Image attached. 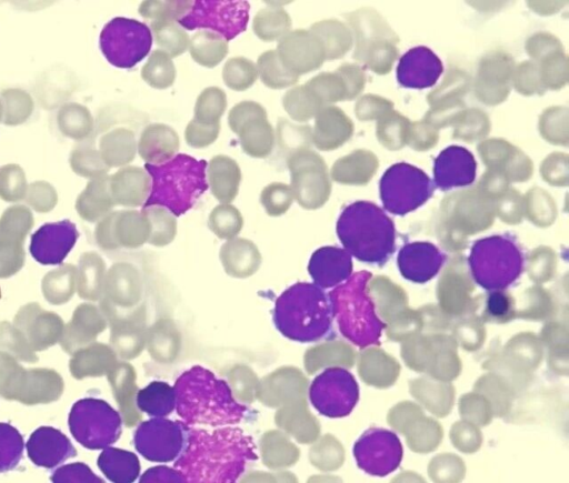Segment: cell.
<instances>
[{
	"label": "cell",
	"instance_id": "cell-1",
	"mask_svg": "<svg viewBox=\"0 0 569 483\" xmlns=\"http://www.w3.org/2000/svg\"><path fill=\"white\" fill-rule=\"evenodd\" d=\"M257 460L256 443L242 429L227 425L207 431L191 426L173 467L186 482L231 483L238 481L247 465Z\"/></svg>",
	"mask_w": 569,
	"mask_h": 483
},
{
	"label": "cell",
	"instance_id": "cell-2",
	"mask_svg": "<svg viewBox=\"0 0 569 483\" xmlns=\"http://www.w3.org/2000/svg\"><path fill=\"white\" fill-rule=\"evenodd\" d=\"M176 411L189 427L236 425L248 409L236 401L229 384L201 365L182 372L173 385Z\"/></svg>",
	"mask_w": 569,
	"mask_h": 483
},
{
	"label": "cell",
	"instance_id": "cell-3",
	"mask_svg": "<svg viewBox=\"0 0 569 483\" xmlns=\"http://www.w3.org/2000/svg\"><path fill=\"white\" fill-rule=\"evenodd\" d=\"M336 230L343 249L361 262L382 264L396 248L393 222L382 209L368 201L347 205Z\"/></svg>",
	"mask_w": 569,
	"mask_h": 483
},
{
	"label": "cell",
	"instance_id": "cell-4",
	"mask_svg": "<svg viewBox=\"0 0 569 483\" xmlns=\"http://www.w3.org/2000/svg\"><path fill=\"white\" fill-rule=\"evenodd\" d=\"M331 322L329 298L315 283H295L274 302L273 323L277 330L291 341H318L328 334Z\"/></svg>",
	"mask_w": 569,
	"mask_h": 483
},
{
	"label": "cell",
	"instance_id": "cell-5",
	"mask_svg": "<svg viewBox=\"0 0 569 483\" xmlns=\"http://www.w3.org/2000/svg\"><path fill=\"white\" fill-rule=\"evenodd\" d=\"M207 161L177 153L161 164H144L151 178L149 197L142 208L163 207L174 217L189 211L208 189Z\"/></svg>",
	"mask_w": 569,
	"mask_h": 483
},
{
	"label": "cell",
	"instance_id": "cell-6",
	"mask_svg": "<svg viewBox=\"0 0 569 483\" xmlns=\"http://www.w3.org/2000/svg\"><path fill=\"white\" fill-rule=\"evenodd\" d=\"M370 278L368 271L353 273L328 294L340 333L359 348L379 344L385 328L368 294Z\"/></svg>",
	"mask_w": 569,
	"mask_h": 483
},
{
	"label": "cell",
	"instance_id": "cell-7",
	"mask_svg": "<svg viewBox=\"0 0 569 483\" xmlns=\"http://www.w3.org/2000/svg\"><path fill=\"white\" fill-rule=\"evenodd\" d=\"M473 280L486 290H505L522 272L523 255L517 243L503 235H491L473 243L468 258Z\"/></svg>",
	"mask_w": 569,
	"mask_h": 483
},
{
	"label": "cell",
	"instance_id": "cell-8",
	"mask_svg": "<svg viewBox=\"0 0 569 483\" xmlns=\"http://www.w3.org/2000/svg\"><path fill=\"white\" fill-rule=\"evenodd\" d=\"M68 425L73 439L89 450H103L121 435L120 414L106 401L94 398L78 400L71 407Z\"/></svg>",
	"mask_w": 569,
	"mask_h": 483
},
{
	"label": "cell",
	"instance_id": "cell-9",
	"mask_svg": "<svg viewBox=\"0 0 569 483\" xmlns=\"http://www.w3.org/2000/svg\"><path fill=\"white\" fill-rule=\"evenodd\" d=\"M379 190L383 208L392 214L405 215L428 201L433 184L422 170L399 162L385 171Z\"/></svg>",
	"mask_w": 569,
	"mask_h": 483
},
{
	"label": "cell",
	"instance_id": "cell-10",
	"mask_svg": "<svg viewBox=\"0 0 569 483\" xmlns=\"http://www.w3.org/2000/svg\"><path fill=\"white\" fill-rule=\"evenodd\" d=\"M99 43L109 63L130 69L150 52L152 33L141 21L117 17L101 30Z\"/></svg>",
	"mask_w": 569,
	"mask_h": 483
},
{
	"label": "cell",
	"instance_id": "cell-11",
	"mask_svg": "<svg viewBox=\"0 0 569 483\" xmlns=\"http://www.w3.org/2000/svg\"><path fill=\"white\" fill-rule=\"evenodd\" d=\"M250 4L236 0H196L190 11L177 21L183 29H208L232 40L247 29Z\"/></svg>",
	"mask_w": 569,
	"mask_h": 483
},
{
	"label": "cell",
	"instance_id": "cell-12",
	"mask_svg": "<svg viewBox=\"0 0 569 483\" xmlns=\"http://www.w3.org/2000/svg\"><path fill=\"white\" fill-rule=\"evenodd\" d=\"M309 399L321 415L343 417L351 413L358 402V383L346 369L328 368L313 379Z\"/></svg>",
	"mask_w": 569,
	"mask_h": 483
},
{
	"label": "cell",
	"instance_id": "cell-13",
	"mask_svg": "<svg viewBox=\"0 0 569 483\" xmlns=\"http://www.w3.org/2000/svg\"><path fill=\"white\" fill-rule=\"evenodd\" d=\"M189 426L182 421L152 417L134 431L133 444L146 460L157 463L174 461L183 451Z\"/></svg>",
	"mask_w": 569,
	"mask_h": 483
},
{
	"label": "cell",
	"instance_id": "cell-14",
	"mask_svg": "<svg viewBox=\"0 0 569 483\" xmlns=\"http://www.w3.org/2000/svg\"><path fill=\"white\" fill-rule=\"evenodd\" d=\"M228 123L238 134L244 153L253 158H266L271 153L274 132L260 103L251 100L237 103L229 111Z\"/></svg>",
	"mask_w": 569,
	"mask_h": 483
},
{
	"label": "cell",
	"instance_id": "cell-15",
	"mask_svg": "<svg viewBox=\"0 0 569 483\" xmlns=\"http://www.w3.org/2000/svg\"><path fill=\"white\" fill-rule=\"evenodd\" d=\"M353 456L363 472L386 476L400 465L402 445L396 433L386 429H369L355 443Z\"/></svg>",
	"mask_w": 569,
	"mask_h": 483
},
{
	"label": "cell",
	"instance_id": "cell-16",
	"mask_svg": "<svg viewBox=\"0 0 569 483\" xmlns=\"http://www.w3.org/2000/svg\"><path fill=\"white\" fill-rule=\"evenodd\" d=\"M320 159L311 151L299 149L289 154L290 188L293 199L306 209L319 207L326 197V179Z\"/></svg>",
	"mask_w": 569,
	"mask_h": 483
},
{
	"label": "cell",
	"instance_id": "cell-17",
	"mask_svg": "<svg viewBox=\"0 0 569 483\" xmlns=\"http://www.w3.org/2000/svg\"><path fill=\"white\" fill-rule=\"evenodd\" d=\"M78 237L76 225L69 220L43 224L31 237L30 253L41 264H60Z\"/></svg>",
	"mask_w": 569,
	"mask_h": 483
},
{
	"label": "cell",
	"instance_id": "cell-18",
	"mask_svg": "<svg viewBox=\"0 0 569 483\" xmlns=\"http://www.w3.org/2000/svg\"><path fill=\"white\" fill-rule=\"evenodd\" d=\"M281 63L299 76L318 68L322 62L319 40L306 30H292L282 37L276 49Z\"/></svg>",
	"mask_w": 569,
	"mask_h": 483
},
{
	"label": "cell",
	"instance_id": "cell-19",
	"mask_svg": "<svg viewBox=\"0 0 569 483\" xmlns=\"http://www.w3.org/2000/svg\"><path fill=\"white\" fill-rule=\"evenodd\" d=\"M476 160L459 145L442 150L433 163V182L441 190L470 185L476 178Z\"/></svg>",
	"mask_w": 569,
	"mask_h": 483
},
{
	"label": "cell",
	"instance_id": "cell-20",
	"mask_svg": "<svg viewBox=\"0 0 569 483\" xmlns=\"http://www.w3.org/2000/svg\"><path fill=\"white\" fill-rule=\"evenodd\" d=\"M28 457L40 467L52 469L77 455L71 441L58 429L40 426L26 444Z\"/></svg>",
	"mask_w": 569,
	"mask_h": 483
},
{
	"label": "cell",
	"instance_id": "cell-21",
	"mask_svg": "<svg viewBox=\"0 0 569 483\" xmlns=\"http://www.w3.org/2000/svg\"><path fill=\"white\" fill-rule=\"evenodd\" d=\"M445 255L432 243L419 241L405 244L397 258L401 275L416 283L431 280L441 269Z\"/></svg>",
	"mask_w": 569,
	"mask_h": 483
},
{
	"label": "cell",
	"instance_id": "cell-22",
	"mask_svg": "<svg viewBox=\"0 0 569 483\" xmlns=\"http://www.w3.org/2000/svg\"><path fill=\"white\" fill-rule=\"evenodd\" d=\"M442 73V63L437 54L420 46L408 50L397 67V80L406 88L432 87Z\"/></svg>",
	"mask_w": 569,
	"mask_h": 483
},
{
	"label": "cell",
	"instance_id": "cell-23",
	"mask_svg": "<svg viewBox=\"0 0 569 483\" xmlns=\"http://www.w3.org/2000/svg\"><path fill=\"white\" fill-rule=\"evenodd\" d=\"M308 272L319 288H335L351 275V255L338 246H321L312 253L308 263Z\"/></svg>",
	"mask_w": 569,
	"mask_h": 483
},
{
	"label": "cell",
	"instance_id": "cell-24",
	"mask_svg": "<svg viewBox=\"0 0 569 483\" xmlns=\"http://www.w3.org/2000/svg\"><path fill=\"white\" fill-rule=\"evenodd\" d=\"M178 133L163 123L144 128L138 142V153L150 164H161L172 159L179 150Z\"/></svg>",
	"mask_w": 569,
	"mask_h": 483
},
{
	"label": "cell",
	"instance_id": "cell-25",
	"mask_svg": "<svg viewBox=\"0 0 569 483\" xmlns=\"http://www.w3.org/2000/svg\"><path fill=\"white\" fill-rule=\"evenodd\" d=\"M150 189L151 178L144 169L139 167L124 168L110 180L113 201L126 207L143 205Z\"/></svg>",
	"mask_w": 569,
	"mask_h": 483
},
{
	"label": "cell",
	"instance_id": "cell-26",
	"mask_svg": "<svg viewBox=\"0 0 569 483\" xmlns=\"http://www.w3.org/2000/svg\"><path fill=\"white\" fill-rule=\"evenodd\" d=\"M207 168V182L212 195L221 204H229L237 197L241 181L238 163L228 155L219 154L209 161Z\"/></svg>",
	"mask_w": 569,
	"mask_h": 483
},
{
	"label": "cell",
	"instance_id": "cell-27",
	"mask_svg": "<svg viewBox=\"0 0 569 483\" xmlns=\"http://www.w3.org/2000/svg\"><path fill=\"white\" fill-rule=\"evenodd\" d=\"M98 467L111 482H134L140 473L138 456L127 450L107 446L97 460Z\"/></svg>",
	"mask_w": 569,
	"mask_h": 483
},
{
	"label": "cell",
	"instance_id": "cell-28",
	"mask_svg": "<svg viewBox=\"0 0 569 483\" xmlns=\"http://www.w3.org/2000/svg\"><path fill=\"white\" fill-rule=\"evenodd\" d=\"M136 404L150 416L164 417L176 409L174 389L167 382L152 381L138 391Z\"/></svg>",
	"mask_w": 569,
	"mask_h": 483
},
{
	"label": "cell",
	"instance_id": "cell-29",
	"mask_svg": "<svg viewBox=\"0 0 569 483\" xmlns=\"http://www.w3.org/2000/svg\"><path fill=\"white\" fill-rule=\"evenodd\" d=\"M189 52L193 61L206 68L218 66L228 53L227 41L209 30L196 32L189 43Z\"/></svg>",
	"mask_w": 569,
	"mask_h": 483
},
{
	"label": "cell",
	"instance_id": "cell-30",
	"mask_svg": "<svg viewBox=\"0 0 569 483\" xmlns=\"http://www.w3.org/2000/svg\"><path fill=\"white\" fill-rule=\"evenodd\" d=\"M254 34L262 41L280 40L291 29V18L278 6L260 9L252 22Z\"/></svg>",
	"mask_w": 569,
	"mask_h": 483
},
{
	"label": "cell",
	"instance_id": "cell-31",
	"mask_svg": "<svg viewBox=\"0 0 569 483\" xmlns=\"http://www.w3.org/2000/svg\"><path fill=\"white\" fill-rule=\"evenodd\" d=\"M150 30L156 43L171 58L180 56L189 48L190 37L177 21H151Z\"/></svg>",
	"mask_w": 569,
	"mask_h": 483
},
{
	"label": "cell",
	"instance_id": "cell-32",
	"mask_svg": "<svg viewBox=\"0 0 569 483\" xmlns=\"http://www.w3.org/2000/svg\"><path fill=\"white\" fill-rule=\"evenodd\" d=\"M257 70L262 83L270 89H284L299 80V76L281 63L276 50H268L259 56Z\"/></svg>",
	"mask_w": 569,
	"mask_h": 483
},
{
	"label": "cell",
	"instance_id": "cell-33",
	"mask_svg": "<svg viewBox=\"0 0 569 483\" xmlns=\"http://www.w3.org/2000/svg\"><path fill=\"white\" fill-rule=\"evenodd\" d=\"M143 81L154 89H167L176 80V67L171 57L163 50H154L141 69Z\"/></svg>",
	"mask_w": 569,
	"mask_h": 483
},
{
	"label": "cell",
	"instance_id": "cell-34",
	"mask_svg": "<svg viewBox=\"0 0 569 483\" xmlns=\"http://www.w3.org/2000/svg\"><path fill=\"white\" fill-rule=\"evenodd\" d=\"M106 161L111 165H122L133 160L137 142L132 131L118 129L109 133L102 141Z\"/></svg>",
	"mask_w": 569,
	"mask_h": 483
},
{
	"label": "cell",
	"instance_id": "cell-35",
	"mask_svg": "<svg viewBox=\"0 0 569 483\" xmlns=\"http://www.w3.org/2000/svg\"><path fill=\"white\" fill-rule=\"evenodd\" d=\"M320 100L306 85L288 90L282 98V105L288 115L297 121L309 120L318 110Z\"/></svg>",
	"mask_w": 569,
	"mask_h": 483
},
{
	"label": "cell",
	"instance_id": "cell-36",
	"mask_svg": "<svg viewBox=\"0 0 569 483\" xmlns=\"http://www.w3.org/2000/svg\"><path fill=\"white\" fill-rule=\"evenodd\" d=\"M226 108L224 91L218 87H208L197 98L193 119L204 124L219 123Z\"/></svg>",
	"mask_w": 569,
	"mask_h": 483
},
{
	"label": "cell",
	"instance_id": "cell-37",
	"mask_svg": "<svg viewBox=\"0 0 569 483\" xmlns=\"http://www.w3.org/2000/svg\"><path fill=\"white\" fill-rule=\"evenodd\" d=\"M257 78V66L244 57L230 58L222 68V79L226 85L234 91L249 89Z\"/></svg>",
	"mask_w": 569,
	"mask_h": 483
},
{
	"label": "cell",
	"instance_id": "cell-38",
	"mask_svg": "<svg viewBox=\"0 0 569 483\" xmlns=\"http://www.w3.org/2000/svg\"><path fill=\"white\" fill-rule=\"evenodd\" d=\"M24 442L21 433L9 423H0V473L13 470L23 455Z\"/></svg>",
	"mask_w": 569,
	"mask_h": 483
},
{
	"label": "cell",
	"instance_id": "cell-39",
	"mask_svg": "<svg viewBox=\"0 0 569 483\" xmlns=\"http://www.w3.org/2000/svg\"><path fill=\"white\" fill-rule=\"evenodd\" d=\"M150 223L151 243L163 244L176 234L177 221L174 215L163 207L152 205L141 210Z\"/></svg>",
	"mask_w": 569,
	"mask_h": 483
},
{
	"label": "cell",
	"instance_id": "cell-40",
	"mask_svg": "<svg viewBox=\"0 0 569 483\" xmlns=\"http://www.w3.org/2000/svg\"><path fill=\"white\" fill-rule=\"evenodd\" d=\"M243 224L240 211L231 204H220L209 214L208 225L220 238H230L237 234Z\"/></svg>",
	"mask_w": 569,
	"mask_h": 483
},
{
	"label": "cell",
	"instance_id": "cell-41",
	"mask_svg": "<svg viewBox=\"0 0 569 483\" xmlns=\"http://www.w3.org/2000/svg\"><path fill=\"white\" fill-rule=\"evenodd\" d=\"M193 1H143L139 6V13L151 21H179L191 9Z\"/></svg>",
	"mask_w": 569,
	"mask_h": 483
},
{
	"label": "cell",
	"instance_id": "cell-42",
	"mask_svg": "<svg viewBox=\"0 0 569 483\" xmlns=\"http://www.w3.org/2000/svg\"><path fill=\"white\" fill-rule=\"evenodd\" d=\"M260 202L269 215H282L289 210L293 202V194L290 185L281 182H272L268 184L260 193Z\"/></svg>",
	"mask_w": 569,
	"mask_h": 483
},
{
	"label": "cell",
	"instance_id": "cell-43",
	"mask_svg": "<svg viewBox=\"0 0 569 483\" xmlns=\"http://www.w3.org/2000/svg\"><path fill=\"white\" fill-rule=\"evenodd\" d=\"M116 221L120 233L130 242L141 243L150 234V223L142 211L116 212Z\"/></svg>",
	"mask_w": 569,
	"mask_h": 483
},
{
	"label": "cell",
	"instance_id": "cell-44",
	"mask_svg": "<svg viewBox=\"0 0 569 483\" xmlns=\"http://www.w3.org/2000/svg\"><path fill=\"white\" fill-rule=\"evenodd\" d=\"M220 132V123L204 124L192 119L184 131L186 142L192 148H206L212 144Z\"/></svg>",
	"mask_w": 569,
	"mask_h": 483
},
{
	"label": "cell",
	"instance_id": "cell-45",
	"mask_svg": "<svg viewBox=\"0 0 569 483\" xmlns=\"http://www.w3.org/2000/svg\"><path fill=\"white\" fill-rule=\"evenodd\" d=\"M50 480L54 483L103 482V480L96 475L87 464L81 462L70 463L58 467L50 476Z\"/></svg>",
	"mask_w": 569,
	"mask_h": 483
},
{
	"label": "cell",
	"instance_id": "cell-46",
	"mask_svg": "<svg viewBox=\"0 0 569 483\" xmlns=\"http://www.w3.org/2000/svg\"><path fill=\"white\" fill-rule=\"evenodd\" d=\"M501 291L492 292L487 299V312L496 319H506L511 313V299Z\"/></svg>",
	"mask_w": 569,
	"mask_h": 483
},
{
	"label": "cell",
	"instance_id": "cell-47",
	"mask_svg": "<svg viewBox=\"0 0 569 483\" xmlns=\"http://www.w3.org/2000/svg\"><path fill=\"white\" fill-rule=\"evenodd\" d=\"M140 482H186L182 474L174 467L154 466L147 470L139 479Z\"/></svg>",
	"mask_w": 569,
	"mask_h": 483
}]
</instances>
